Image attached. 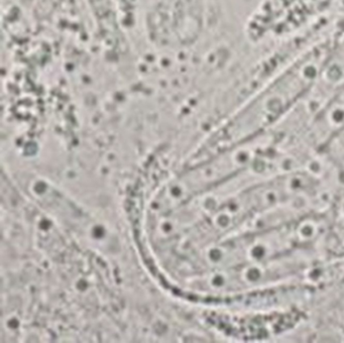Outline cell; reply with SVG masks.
I'll list each match as a JSON object with an SVG mask.
<instances>
[{"label":"cell","instance_id":"6da1fadb","mask_svg":"<svg viewBox=\"0 0 344 343\" xmlns=\"http://www.w3.org/2000/svg\"><path fill=\"white\" fill-rule=\"evenodd\" d=\"M334 33L317 39L216 126L195 159H204L266 132L297 108L315 88Z\"/></svg>","mask_w":344,"mask_h":343}]
</instances>
